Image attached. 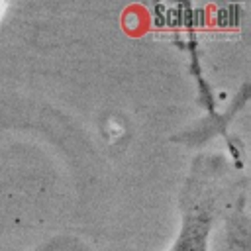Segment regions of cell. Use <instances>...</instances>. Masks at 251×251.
Masks as SVG:
<instances>
[{"label": "cell", "mask_w": 251, "mask_h": 251, "mask_svg": "<svg viewBox=\"0 0 251 251\" xmlns=\"http://www.w3.org/2000/svg\"><path fill=\"white\" fill-rule=\"evenodd\" d=\"M220 161L200 155L192 163L180 196V229L169 251H210V235L218 214Z\"/></svg>", "instance_id": "obj_1"}]
</instances>
